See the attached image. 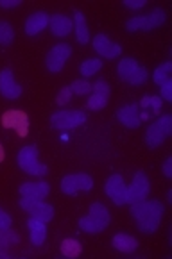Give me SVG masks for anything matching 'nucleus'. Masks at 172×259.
I'll return each mask as SVG.
<instances>
[{"mask_svg": "<svg viewBox=\"0 0 172 259\" xmlns=\"http://www.w3.org/2000/svg\"><path fill=\"white\" fill-rule=\"evenodd\" d=\"M165 213V206L160 200H142V202L131 204V214L136 222L142 233L153 234L160 227L161 217Z\"/></svg>", "mask_w": 172, "mask_h": 259, "instance_id": "f257e3e1", "label": "nucleus"}, {"mask_svg": "<svg viewBox=\"0 0 172 259\" xmlns=\"http://www.w3.org/2000/svg\"><path fill=\"white\" fill-rule=\"evenodd\" d=\"M108 225H110V211L100 202H93L90 206L88 214L79 220V227L88 234L102 233Z\"/></svg>", "mask_w": 172, "mask_h": 259, "instance_id": "f03ea898", "label": "nucleus"}, {"mask_svg": "<svg viewBox=\"0 0 172 259\" xmlns=\"http://www.w3.org/2000/svg\"><path fill=\"white\" fill-rule=\"evenodd\" d=\"M165 20H167V13L161 8H156L151 13H147V15H138V16H133L131 20H127L126 29L129 32H138V31L149 32V31H153V29H156V27L163 25Z\"/></svg>", "mask_w": 172, "mask_h": 259, "instance_id": "7ed1b4c3", "label": "nucleus"}, {"mask_svg": "<svg viewBox=\"0 0 172 259\" xmlns=\"http://www.w3.org/2000/svg\"><path fill=\"white\" fill-rule=\"evenodd\" d=\"M172 134V114H163L158 120H154L146 133V145L149 149L163 145V141Z\"/></svg>", "mask_w": 172, "mask_h": 259, "instance_id": "20e7f679", "label": "nucleus"}, {"mask_svg": "<svg viewBox=\"0 0 172 259\" xmlns=\"http://www.w3.org/2000/svg\"><path fill=\"white\" fill-rule=\"evenodd\" d=\"M16 161H18V166L25 174H29V176L43 177L47 174V166L38 161V149H36V145L23 147L18 152V156H16Z\"/></svg>", "mask_w": 172, "mask_h": 259, "instance_id": "39448f33", "label": "nucleus"}, {"mask_svg": "<svg viewBox=\"0 0 172 259\" xmlns=\"http://www.w3.org/2000/svg\"><path fill=\"white\" fill-rule=\"evenodd\" d=\"M86 122V113L79 109H63L50 116V125L57 131H70Z\"/></svg>", "mask_w": 172, "mask_h": 259, "instance_id": "423d86ee", "label": "nucleus"}, {"mask_svg": "<svg viewBox=\"0 0 172 259\" xmlns=\"http://www.w3.org/2000/svg\"><path fill=\"white\" fill-rule=\"evenodd\" d=\"M117 73H119V77L122 80H126V82H129V84H134V86L144 84L147 80V70L142 68L136 63V59H133V57H124V59H120L119 66H117Z\"/></svg>", "mask_w": 172, "mask_h": 259, "instance_id": "0eeeda50", "label": "nucleus"}, {"mask_svg": "<svg viewBox=\"0 0 172 259\" xmlns=\"http://www.w3.org/2000/svg\"><path fill=\"white\" fill-rule=\"evenodd\" d=\"M72 54V47L68 43H59V45H54L52 49L47 52L45 56V66L50 73H59L65 66L66 59Z\"/></svg>", "mask_w": 172, "mask_h": 259, "instance_id": "6e6552de", "label": "nucleus"}, {"mask_svg": "<svg viewBox=\"0 0 172 259\" xmlns=\"http://www.w3.org/2000/svg\"><path fill=\"white\" fill-rule=\"evenodd\" d=\"M151 193V183H149V177L144 174V171H136L134 174V179L133 183L129 184L127 188V204H136L142 202V200H146Z\"/></svg>", "mask_w": 172, "mask_h": 259, "instance_id": "1a4fd4ad", "label": "nucleus"}, {"mask_svg": "<svg viewBox=\"0 0 172 259\" xmlns=\"http://www.w3.org/2000/svg\"><path fill=\"white\" fill-rule=\"evenodd\" d=\"M20 207L31 214V218H36L40 222H50L54 218V207L43 200H35V198H20Z\"/></svg>", "mask_w": 172, "mask_h": 259, "instance_id": "9d476101", "label": "nucleus"}, {"mask_svg": "<svg viewBox=\"0 0 172 259\" xmlns=\"http://www.w3.org/2000/svg\"><path fill=\"white\" fill-rule=\"evenodd\" d=\"M93 188V179L88 174H70L63 177L61 181V191L65 195H76L77 191H86L88 193Z\"/></svg>", "mask_w": 172, "mask_h": 259, "instance_id": "9b49d317", "label": "nucleus"}, {"mask_svg": "<svg viewBox=\"0 0 172 259\" xmlns=\"http://www.w3.org/2000/svg\"><path fill=\"white\" fill-rule=\"evenodd\" d=\"M2 125L6 129H15L18 133V136H27V131H29V116L23 111H6L2 114Z\"/></svg>", "mask_w": 172, "mask_h": 259, "instance_id": "f8f14e48", "label": "nucleus"}, {"mask_svg": "<svg viewBox=\"0 0 172 259\" xmlns=\"http://www.w3.org/2000/svg\"><path fill=\"white\" fill-rule=\"evenodd\" d=\"M104 190H106V195L113 200L115 204H117V206H124V204H127V198H126L127 186H126V183H124V179H122L120 174H113V176L106 181Z\"/></svg>", "mask_w": 172, "mask_h": 259, "instance_id": "ddd939ff", "label": "nucleus"}, {"mask_svg": "<svg viewBox=\"0 0 172 259\" xmlns=\"http://www.w3.org/2000/svg\"><path fill=\"white\" fill-rule=\"evenodd\" d=\"M92 97L88 99L86 106L88 109L92 111H99V109H104L108 106V100H110V84L106 80L99 79L95 84L92 86Z\"/></svg>", "mask_w": 172, "mask_h": 259, "instance_id": "4468645a", "label": "nucleus"}, {"mask_svg": "<svg viewBox=\"0 0 172 259\" xmlns=\"http://www.w3.org/2000/svg\"><path fill=\"white\" fill-rule=\"evenodd\" d=\"M95 52L104 59H117L122 54V47L119 43H113L106 34H97L92 41Z\"/></svg>", "mask_w": 172, "mask_h": 259, "instance_id": "2eb2a0df", "label": "nucleus"}, {"mask_svg": "<svg viewBox=\"0 0 172 259\" xmlns=\"http://www.w3.org/2000/svg\"><path fill=\"white\" fill-rule=\"evenodd\" d=\"M0 95L11 100L22 95V86L15 80V73L11 68H4L0 72Z\"/></svg>", "mask_w": 172, "mask_h": 259, "instance_id": "dca6fc26", "label": "nucleus"}, {"mask_svg": "<svg viewBox=\"0 0 172 259\" xmlns=\"http://www.w3.org/2000/svg\"><path fill=\"white\" fill-rule=\"evenodd\" d=\"M117 118L122 125L129 127V129H136L140 127V113H138V104H127V106L120 107L117 111Z\"/></svg>", "mask_w": 172, "mask_h": 259, "instance_id": "f3484780", "label": "nucleus"}, {"mask_svg": "<svg viewBox=\"0 0 172 259\" xmlns=\"http://www.w3.org/2000/svg\"><path fill=\"white\" fill-rule=\"evenodd\" d=\"M49 27L50 31H52L54 36L57 38H65L72 32V27H74V22L70 16H65V15H52L49 20Z\"/></svg>", "mask_w": 172, "mask_h": 259, "instance_id": "a211bd4d", "label": "nucleus"}, {"mask_svg": "<svg viewBox=\"0 0 172 259\" xmlns=\"http://www.w3.org/2000/svg\"><path fill=\"white\" fill-rule=\"evenodd\" d=\"M49 20H50V16L47 15L45 11L32 13V15L29 16V18H27V22H25V34L27 36L40 34L45 27H49Z\"/></svg>", "mask_w": 172, "mask_h": 259, "instance_id": "6ab92c4d", "label": "nucleus"}, {"mask_svg": "<svg viewBox=\"0 0 172 259\" xmlns=\"http://www.w3.org/2000/svg\"><path fill=\"white\" fill-rule=\"evenodd\" d=\"M20 195L25 198H35V200H43L50 193V186L47 183H23L18 188Z\"/></svg>", "mask_w": 172, "mask_h": 259, "instance_id": "aec40b11", "label": "nucleus"}, {"mask_svg": "<svg viewBox=\"0 0 172 259\" xmlns=\"http://www.w3.org/2000/svg\"><path fill=\"white\" fill-rule=\"evenodd\" d=\"M20 243V236L9 229L0 231V259H11V248Z\"/></svg>", "mask_w": 172, "mask_h": 259, "instance_id": "412c9836", "label": "nucleus"}, {"mask_svg": "<svg viewBox=\"0 0 172 259\" xmlns=\"http://www.w3.org/2000/svg\"><path fill=\"white\" fill-rule=\"evenodd\" d=\"M27 227H29L32 245H36V247L43 245V241H45V238H47L45 222H40V220H36V218H29V220H27Z\"/></svg>", "mask_w": 172, "mask_h": 259, "instance_id": "4be33fe9", "label": "nucleus"}, {"mask_svg": "<svg viewBox=\"0 0 172 259\" xmlns=\"http://www.w3.org/2000/svg\"><path fill=\"white\" fill-rule=\"evenodd\" d=\"M74 27H76L77 43L86 45L90 41V31H88V25H86V20H84V15L81 11L74 13Z\"/></svg>", "mask_w": 172, "mask_h": 259, "instance_id": "5701e85b", "label": "nucleus"}, {"mask_svg": "<svg viewBox=\"0 0 172 259\" xmlns=\"http://www.w3.org/2000/svg\"><path fill=\"white\" fill-rule=\"evenodd\" d=\"M113 247L119 252H124V254H129V252H134L138 248V241L136 238L129 236V234H115L113 236Z\"/></svg>", "mask_w": 172, "mask_h": 259, "instance_id": "b1692460", "label": "nucleus"}, {"mask_svg": "<svg viewBox=\"0 0 172 259\" xmlns=\"http://www.w3.org/2000/svg\"><path fill=\"white\" fill-rule=\"evenodd\" d=\"M100 66H102V61H100L99 57H90V59H86V61L81 65L79 73L84 77V79H88V77L95 75V73L99 72Z\"/></svg>", "mask_w": 172, "mask_h": 259, "instance_id": "393cba45", "label": "nucleus"}, {"mask_svg": "<svg viewBox=\"0 0 172 259\" xmlns=\"http://www.w3.org/2000/svg\"><path fill=\"white\" fill-rule=\"evenodd\" d=\"M81 250H83V247H81V243L77 240H72V238L63 240L61 254L65 255V257H77V255L81 254Z\"/></svg>", "mask_w": 172, "mask_h": 259, "instance_id": "a878e982", "label": "nucleus"}, {"mask_svg": "<svg viewBox=\"0 0 172 259\" xmlns=\"http://www.w3.org/2000/svg\"><path fill=\"white\" fill-rule=\"evenodd\" d=\"M170 72H172V63L167 61V63H161L153 73V80L156 84H163L165 80L170 79Z\"/></svg>", "mask_w": 172, "mask_h": 259, "instance_id": "bb28decb", "label": "nucleus"}, {"mask_svg": "<svg viewBox=\"0 0 172 259\" xmlns=\"http://www.w3.org/2000/svg\"><path fill=\"white\" fill-rule=\"evenodd\" d=\"M15 39V31H13L11 23L0 22V45H11Z\"/></svg>", "mask_w": 172, "mask_h": 259, "instance_id": "cd10ccee", "label": "nucleus"}, {"mask_svg": "<svg viewBox=\"0 0 172 259\" xmlns=\"http://www.w3.org/2000/svg\"><path fill=\"white\" fill-rule=\"evenodd\" d=\"M68 88L72 92V95H88V93H92V84L86 79L74 80L72 86H68Z\"/></svg>", "mask_w": 172, "mask_h": 259, "instance_id": "c85d7f7f", "label": "nucleus"}, {"mask_svg": "<svg viewBox=\"0 0 172 259\" xmlns=\"http://www.w3.org/2000/svg\"><path fill=\"white\" fill-rule=\"evenodd\" d=\"M70 99H72V92H70L68 86H65V88H61V92L57 93L56 102L59 104V106H66V104L70 102Z\"/></svg>", "mask_w": 172, "mask_h": 259, "instance_id": "c756f323", "label": "nucleus"}, {"mask_svg": "<svg viewBox=\"0 0 172 259\" xmlns=\"http://www.w3.org/2000/svg\"><path fill=\"white\" fill-rule=\"evenodd\" d=\"M142 106H153V111L158 114V111L161 109V99L160 97H146V99L142 100Z\"/></svg>", "mask_w": 172, "mask_h": 259, "instance_id": "7c9ffc66", "label": "nucleus"}, {"mask_svg": "<svg viewBox=\"0 0 172 259\" xmlns=\"http://www.w3.org/2000/svg\"><path fill=\"white\" fill-rule=\"evenodd\" d=\"M161 86V99H165L167 102H172V79L165 80Z\"/></svg>", "mask_w": 172, "mask_h": 259, "instance_id": "2f4dec72", "label": "nucleus"}, {"mask_svg": "<svg viewBox=\"0 0 172 259\" xmlns=\"http://www.w3.org/2000/svg\"><path fill=\"white\" fill-rule=\"evenodd\" d=\"M11 217H9L8 213H6L4 209H2V207H0V231H2V229H9L11 227Z\"/></svg>", "mask_w": 172, "mask_h": 259, "instance_id": "473e14b6", "label": "nucleus"}, {"mask_svg": "<svg viewBox=\"0 0 172 259\" xmlns=\"http://www.w3.org/2000/svg\"><path fill=\"white\" fill-rule=\"evenodd\" d=\"M147 2L146 0H124V6L126 8H129V9H140V8H144Z\"/></svg>", "mask_w": 172, "mask_h": 259, "instance_id": "72a5a7b5", "label": "nucleus"}, {"mask_svg": "<svg viewBox=\"0 0 172 259\" xmlns=\"http://www.w3.org/2000/svg\"><path fill=\"white\" fill-rule=\"evenodd\" d=\"M20 4H22V0H0V8H4V9L18 8Z\"/></svg>", "mask_w": 172, "mask_h": 259, "instance_id": "f704fd0d", "label": "nucleus"}, {"mask_svg": "<svg viewBox=\"0 0 172 259\" xmlns=\"http://www.w3.org/2000/svg\"><path fill=\"white\" fill-rule=\"evenodd\" d=\"M163 174H165V177H168V179L172 177V157H167V159H165V163H163Z\"/></svg>", "mask_w": 172, "mask_h": 259, "instance_id": "c9c22d12", "label": "nucleus"}, {"mask_svg": "<svg viewBox=\"0 0 172 259\" xmlns=\"http://www.w3.org/2000/svg\"><path fill=\"white\" fill-rule=\"evenodd\" d=\"M4 157H6V152H4V147L0 145V163L4 161Z\"/></svg>", "mask_w": 172, "mask_h": 259, "instance_id": "e433bc0d", "label": "nucleus"}]
</instances>
